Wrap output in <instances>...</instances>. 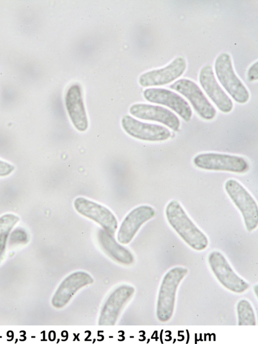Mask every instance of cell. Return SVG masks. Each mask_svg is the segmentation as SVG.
<instances>
[{
	"label": "cell",
	"instance_id": "obj_20",
	"mask_svg": "<svg viewBox=\"0 0 258 344\" xmlns=\"http://www.w3.org/2000/svg\"><path fill=\"white\" fill-rule=\"evenodd\" d=\"M238 325H255L256 320L253 309L250 303L242 299L237 305Z\"/></svg>",
	"mask_w": 258,
	"mask_h": 344
},
{
	"label": "cell",
	"instance_id": "obj_10",
	"mask_svg": "<svg viewBox=\"0 0 258 344\" xmlns=\"http://www.w3.org/2000/svg\"><path fill=\"white\" fill-rule=\"evenodd\" d=\"M143 96L149 102L170 108L185 122L189 121L191 118L192 111L188 102L171 90L162 88H149L144 90Z\"/></svg>",
	"mask_w": 258,
	"mask_h": 344
},
{
	"label": "cell",
	"instance_id": "obj_14",
	"mask_svg": "<svg viewBox=\"0 0 258 344\" xmlns=\"http://www.w3.org/2000/svg\"><path fill=\"white\" fill-rule=\"evenodd\" d=\"M129 111L135 118L161 123L173 131H178L180 126L177 116L169 109L161 106L135 103L130 107Z\"/></svg>",
	"mask_w": 258,
	"mask_h": 344
},
{
	"label": "cell",
	"instance_id": "obj_13",
	"mask_svg": "<svg viewBox=\"0 0 258 344\" xmlns=\"http://www.w3.org/2000/svg\"><path fill=\"white\" fill-rule=\"evenodd\" d=\"M199 80L206 94L221 111L228 113L232 110L233 102L218 84L212 65H207L201 69Z\"/></svg>",
	"mask_w": 258,
	"mask_h": 344
},
{
	"label": "cell",
	"instance_id": "obj_8",
	"mask_svg": "<svg viewBox=\"0 0 258 344\" xmlns=\"http://www.w3.org/2000/svg\"><path fill=\"white\" fill-rule=\"evenodd\" d=\"M208 261L216 277L225 288L236 293H242L248 289V283L236 274L221 253L212 252Z\"/></svg>",
	"mask_w": 258,
	"mask_h": 344
},
{
	"label": "cell",
	"instance_id": "obj_6",
	"mask_svg": "<svg viewBox=\"0 0 258 344\" xmlns=\"http://www.w3.org/2000/svg\"><path fill=\"white\" fill-rule=\"evenodd\" d=\"M169 88L184 96L202 118L211 120L215 118L216 109L200 87L193 81L181 78L171 84Z\"/></svg>",
	"mask_w": 258,
	"mask_h": 344
},
{
	"label": "cell",
	"instance_id": "obj_2",
	"mask_svg": "<svg viewBox=\"0 0 258 344\" xmlns=\"http://www.w3.org/2000/svg\"><path fill=\"white\" fill-rule=\"evenodd\" d=\"M187 272L186 268L177 266L169 270L163 277L156 307V316L160 322H166L171 319L174 311L177 288Z\"/></svg>",
	"mask_w": 258,
	"mask_h": 344
},
{
	"label": "cell",
	"instance_id": "obj_3",
	"mask_svg": "<svg viewBox=\"0 0 258 344\" xmlns=\"http://www.w3.org/2000/svg\"><path fill=\"white\" fill-rule=\"evenodd\" d=\"M214 69L218 81L236 102L243 104L248 100L249 92L235 74L229 53L222 52L217 56Z\"/></svg>",
	"mask_w": 258,
	"mask_h": 344
},
{
	"label": "cell",
	"instance_id": "obj_17",
	"mask_svg": "<svg viewBox=\"0 0 258 344\" xmlns=\"http://www.w3.org/2000/svg\"><path fill=\"white\" fill-rule=\"evenodd\" d=\"M65 105L74 127L80 132L86 131L88 127V120L81 87L79 84H73L68 89L65 95Z\"/></svg>",
	"mask_w": 258,
	"mask_h": 344
},
{
	"label": "cell",
	"instance_id": "obj_21",
	"mask_svg": "<svg viewBox=\"0 0 258 344\" xmlns=\"http://www.w3.org/2000/svg\"><path fill=\"white\" fill-rule=\"evenodd\" d=\"M15 167L8 162L0 159V177H5L11 175Z\"/></svg>",
	"mask_w": 258,
	"mask_h": 344
},
{
	"label": "cell",
	"instance_id": "obj_11",
	"mask_svg": "<svg viewBox=\"0 0 258 344\" xmlns=\"http://www.w3.org/2000/svg\"><path fill=\"white\" fill-rule=\"evenodd\" d=\"M186 68L185 58L179 56L165 67L142 74L139 78V83L145 87L165 85L181 76Z\"/></svg>",
	"mask_w": 258,
	"mask_h": 344
},
{
	"label": "cell",
	"instance_id": "obj_9",
	"mask_svg": "<svg viewBox=\"0 0 258 344\" xmlns=\"http://www.w3.org/2000/svg\"><path fill=\"white\" fill-rule=\"evenodd\" d=\"M121 124L127 134L142 141H163L171 136L170 131L164 126L143 122L128 114L122 117Z\"/></svg>",
	"mask_w": 258,
	"mask_h": 344
},
{
	"label": "cell",
	"instance_id": "obj_7",
	"mask_svg": "<svg viewBox=\"0 0 258 344\" xmlns=\"http://www.w3.org/2000/svg\"><path fill=\"white\" fill-rule=\"evenodd\" d=\"M74 206L79 214L96 222L104 230L114 236L118 227L117 220L108 208L83 197L76 198Z\"/></svg>",
	"mask_w": 258,
	"mask_h": 344
},
{
	"label": "cell",
	"instance_id": "obj_16",
	"mask_svg": "<svg viewBox=\"0 0 258 344\" xmlns=\"http://www.w3.org/2000/svg\"><path fill=\"white\" fill-rule=\"evenodd\" d=\"M93 282L92 277L87 272L79 271L70 274L58 286L52 298L51 304L56 308L63 307L77 291Z\"/></svg>",
	"mask_w": 258,
	"mask_h": 344
},
{
	"label": "cell",
	"instance_id": "obj_4",
	"mask_svg": "<svg viewBox=\"0 0 258 344\" xmlns=\"http://www.w3.org/2000/svg\"><path fill=\"white\" fill-rule=\"evenodd\" d=\"M225 189L240 211L247 230L251 232L255 230L258 225V208L253 198L234 179H229L225 182Z\"/></svg>",
	"mask_w": 258,
	"mask_h": 344
},
{
	"label": "cell",
	"instance_id": "obj_19",
	"mask_svg": "<svg viewBox=\"0 0 258 344\" xmlns=\"http://www.w3.org/2000/svg\"><path fill=\"white\" fill-rule=\"evenodd\" d=\"M19 220L18 216L11 213L0 216V260L5 253L10 232Z\"/></svg>",
	"mask_w": 258,
	"mask_h": 344
},
{
	"label": "cell",
	"instance_id": "obj_1",
	"mask_svg": "<svg viewBox=\"0 0 258 344\" xmlns=\"http://www.w3.org/2000/svg\"><path fill=\"white\" fill-rule=\"evenodd\" d=\"M165 215L171 226L191 248L197 251L207 248L208 240L206 236L190 219L177 200H173L168 203Z\"/></svg>",
	"mask_w": 258,
	"mask_h": 344
},
{
	"label": "cell",
	"instance_id": "obj_15",
	"mask_svg": "<svg viewBox=\"0 0 258 344\" xmlns=\"http://www.w3.org/2000/svg\"><path fill=\"white\" fill-rule=\"evenodd\" d=\"M153 208L141 205L131 211L122 220L117 235L118 241L122 244L129 243L141 226L155 215Z\"/></svg>",
	"mask_w": 258,
	"mask_h": 344
},
{
	"label": "cell",
	"instance_id": "obj_12",
	"mask_svg": "<svg viewBox=\"0 0 258 344\" xmlns=\"http://www.w3.org/2000/svg\"><path fill=\"white\" fill-rule=\"evenodd\" d=\"M134 292L135 289L128 285H122L116 289L108 297L101 310L98 324L103 326L114 325Z\"/></svg>",
	"mask_w": 258,
	"mask_h": 344
},
{
	"label": "cell",
	"instance_id": "obj_5",
	"mask_svg": "<svg viewBox=\"0 0 258 344\" xmlns=\"http://www.w3.org/2000/svg\"><path fill=\"white\" fill-rule=\"evenodd\" d=\"M193 162L197 167L208 170L243 173L249 168L248 162L243 157L225 153H201L194 157Z\"/></svg>",
	"mask_w": 258,
	"mask_h": 344
},
{
	"label": "cell",
	"instance_id": "obj_18",
	"mask_svg": "<svg viewBox=\"0 0 258 344\" xmlns=\"http://www.w3.org/2000/svg\"><path fill=\"white\" fill-rule=\"evenodd\" d=\"M98 240L103 250L114 261L125 265L131 264L134 262L132 253L119 244L113 236L103 229L98 231Z\"/></svg>",
	"mask_w": 258,
	"mask_h": 344
},
{
	"label": "cell",
	"instance_id": "obj_22",
	"mask_svg": "<svg viewBox=\"0 0 258 344\" xmlns=\"http://www.w3.org/2000/svg\"><path fill=\"white\" fill-rule=\"evenodd\" d=\"M249 81L252 82L258 79V62L253 63L248 69L247 73Z\"/></svg>",
	"mask_w": 258,
	"mask_h": 344
}]
</instances>
